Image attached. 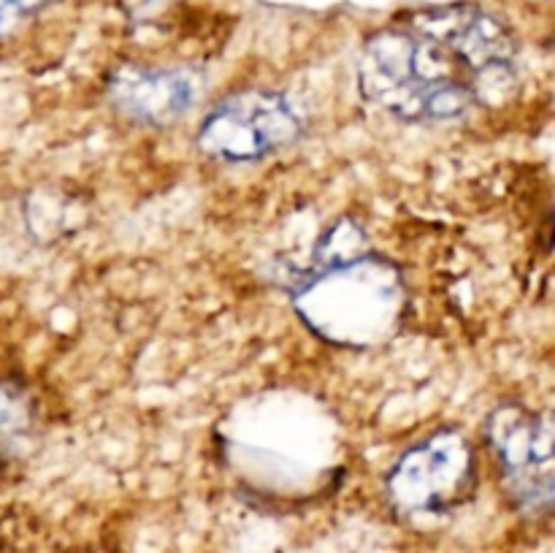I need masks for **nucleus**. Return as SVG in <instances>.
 <instances>
[{"mask_svg":"<svg viewBox=\"0 0 555 553\" xmlns=\"http://www.w3.org/2000/svg\"><path fill=\"white\" fill-rule=\"evenodd\" d=\"M204 92V81L188 68H128L108 85V98L125 119L139 125H168L182 117Z\"/></svg>","mask_w":555,"mask_h":553,"instance_id":"obj_6","label":"nucleus"},{"mask_svg":"<svg viewBox=\"0 0 555 553\" xmlns=\"http://www.w3.org/2000/svg\"><path fill=\"white\" fill-rule=\"evenodd\" d=\"M486 439L509 497L529 513L555 507V421L524 404L488 415Z\"/></svg>","mask_w":555,"mask_h":553,"instance_id":"obj_3","label":"nucleus"},{"mask_svg":"<svg viewBox=\"0 0 555 553\" xmlns=\"http://www.w3.org/2000/svg\"><path fill=\"white\" fill-rule=\"evenodd\" d=\"M293 304L304 323L323 339L369 347L396 329L404 309V285L393 266L366 253L345 263H314L293 285Z\"/></svg>","mask_w":555,"mask_h":553,"instance_id":"obj_2","label":"nucleus"},{"mask_svg":"<svg viewBox=\"0 0 555 553\" xmlns=\"http://www.w3.org/2000/svg\"><path fill=\"white\" fill-rule=\"evenodd\" d=\"M11 16H14V14H11L9 3H5V0H0V30H3V27L9 25V22H11Z\"/></svg>","mask_w":555,"mask_h":553,"instance_id":"obj_8","label":"nucleus"},{"mask_svg":"<svg viewBox=\"0 0 555 553\" xmlns=\"http://www.w3.org/2000/svg\"><path fill=\"white\" fill-rule=\"evenodd\" d=\"M296 106L280 92L244 90L217 103L198 130V146L222 163H253L301 136Z\"/></svg>","mask_w":555,"mask_h":553,"instance_id":"obj_5","label":"nucleus"},{"mask_svg":"<svg viewBox=\"0 0 555 553\" xmlns=\"http://www.w3.org/2000/svg\"><path fill=\"white\" fill-rule=\"evenodd\" d=\"M475 466L469 439L455 428H439L396 461L388 497L401 513L444 515L475 491Z\"/></svg>","mask_w":555,"mask_h":553,"instance_id":"obj_4","label":"nucleus"},{"mask_svg":"<svg viewBox=\"0 0 555 553\" xmlns=\"http://www.w3.org/2000/svg\"><path fill=\"white\" fill-rule=\"evenodd\" d=\"M11 9V14H27V11H36L41 9V5H47L49 0H5Z\"/></svg>","mask_w":555,"mask_h":553,"instance_id":"obj_7","label":"nucleus"},{"mask_svg":"<svg viewBox=\"0 0 555 553\" xmlns=\"http://www.w3.org/2000/svg\"><path fill=\"white\" fill-rule=\"evenodd\" d=\"M515 54L513 33L480 5H437L363 43L358 87L404 123L455 119L507 101L518 81Z\"/></svg>","mask_w":555,"mask_h":553,"instance_id":"obj_1","label":"nucleus"}]
</instances>
